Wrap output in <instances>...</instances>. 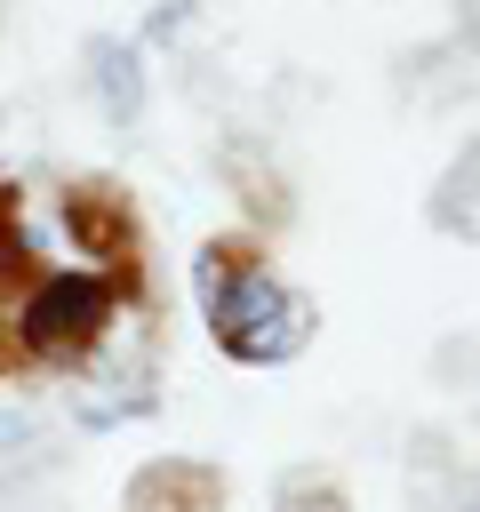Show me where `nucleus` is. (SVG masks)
<instances>
[{
	"instance_id": "nucleus-1",
	"label": "nucleus",
	"mask_w": 480,
	"mask_h": 512,
	"mask_svg": "<svg viewBox=\"0 0 480 512\" xmlns=\"http://www.w3.org/2000/svg\"><path fill=\"white\" fill-rule=\"evenodd\" d=\"M192 280H200V312H208V328H216V344H224L232 360L272 368V360H296V352H304L312 304H304L296 288H280L248 248H224V240L200 248Z\"/></svg>"
},
{
	"instance_id": "nucleus-2",
	"label": "nucleus",
	"mask_w": 480,
	"mask_h": 512,
	"mask_svg": "<svg viewBox=\"0 0 480 512\" xmlns=\"http://www.w3.org/2000/svg\"><path fill=\"white\" fill-rule=\"evenodd\" d=\"M104 328H112V280L56 264L16 296L8 344H16V360H80V352H104Z\"/></svg>"
},
{
	"instance_id": "nucleus-3",
	"label": "nucleus",
	"mask_w": 480,
	"mask_h": 512,
	"mask_svg": "<svg viewBox=\"0 0 480 512\" xmlns=\"http://www.w3.org/2000/svg\"><path fill=\"white\" fill-rule=\"evenodd\" d=\"M88 80H96V104L112 128H128L144 112V48L136 40H96L88 48Z\"/></svg>"
},
{
	"instance_id": "nucleus-4",
	"label": "nucleus",
	"mask_w": 480,
	"mask_h": 512,
	"mask_svg": "<svg viewBox=\"0 0 480 512\" xmlns=\"http://www.w3.org/2000/svg\"><path fill=\"white\" fill-rule=\"evenodd\" d=\"M64 216H72V232H80V248L96 256V272L104 264H128V248H136V232H128V208H120V192H72L64 200Z\"/></svg>"
},
{
	"instance_id": "nucleus-5",
	"label": "nucleus",
	"mask_w": 480,
	"mask_h": 512,
	"mask_svg": "<svg viewBox=\"0 0 480 512\" xmlns=\"http://www.w3.org/2000/svg\"><path fill=\"white\" fill-rule=\"evenodd\" d=\"M32 440H40V416H32V408H16V400H0V464L32 456Z\"/></svg>"
},
{
	"instance_id": "nucleus-6",
	"label": "nucleus",
	"mask_w": 480,
	"mask_h": 512,
	"mask_svg": "<svg viewBox=\"0 0 480 512\" xmlns=\"http://www.w3.org/2000/svg\"><path fill=\"white\" fill-rule=\"evenodd\" d=\"M184 16H192V0H160V8L144 16V40H176V32H184Z\"/></svg>"
},
{
	"instance_id": "nucleus-7",
	"label": "nucleus",
	"mask_w": 480,
	"mask_h": 512,
	"mask_svg": "<svg viewBox=\"0 0 480 512\" xmlns=\"http://www.w3.org/2000/svg\"><path fill=\"white\" fill-rule=\"evenodd\" d=\"M448 512H480V472H464V480H456V504H448Z\"/></svg>"
},
{
	"instance_id": "nucleus-8",
	"label": "nucleus",
	"mask_w": 480,
	"mask_h": 512,
	"mask_svg": "<svg viewBox=\"0 0 480 512\" xmlns=\"http://www.w3.org/2000/svg\"><path fill=\"white\" fill-rule=\"evenodd\" d=\"M224 8H232V0H224Z\"/></svg>"
}]
</instances>
